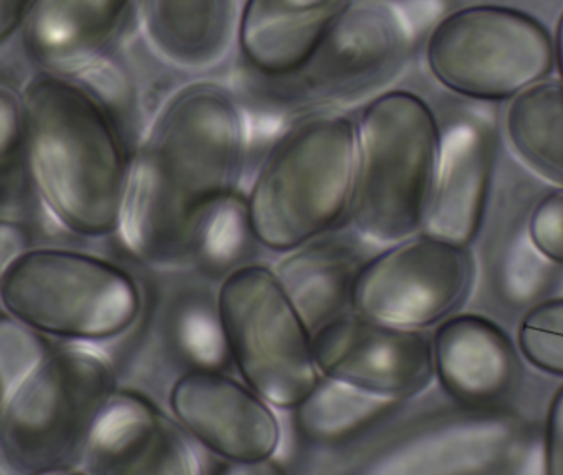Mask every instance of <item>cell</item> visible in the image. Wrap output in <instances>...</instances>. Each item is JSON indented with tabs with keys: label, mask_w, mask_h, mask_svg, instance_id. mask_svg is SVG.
I'll return each mask as SVG.
<instances>
[{
	"label": "cell",
	"mask_w": 563,
	"mask_h": 475,
	"mask_svg": "<svg viewBox=\"0 0 563 475\" xmlns=\"http://www.w3.org/2000/svg\"><path fill=\"white\" fill-rule=\"evenodd\" d=\"M250 115L232 82L197 76L156 109L134 151L120 241L157 269L192 264L217 210L242 191Z\"/></svg>",
	"instance_id": "1"
},
{
	"label": "cell",
	"mask_w": 563,
	"mask_h": 475,
	"mask_svg": "<svg viewBox=\"0 0 563 475\" xmlns=\"http://www.w3.org/2000/svg\"><path fill=\"white\" fill-rule=\"evenodd\" d=\"M25 152L45 207L80 243L120 238L136 145L75 76L29 73L21 85Z\"/></svg>",
	"instance_id": "2"
},
{
	"label": "cell",
	"mask_w": 563,
	"mask_h": 475,
	"mask_svg": "<svg viewBox=\"0 0 563 475\" xmlns=\"http://www.w3.org/2000/svg\"><path fill=\"white\" fill-rule=\"evenodd\" d=\"M451 0H354L295 71L275 78L236 75L252 114L279 124L318 111L361 108L407 75Z\"/></svg>",
	"instance_id": "3"
},
{
	"label": "cell",
	"mask_w": 563,
	"mask_h": 475,
	"mask_svg": "<svg viewBox=\"0 0 563 475\" xmlns=\"http://www.w3.org/2000/svg\"><path fill=\"white\" fill-rule=\"evenodd\" d=\"M355 164V115L318 111L283 122L245 194L260 246L282 256L347 223Z\"/></svg>",
	"instance_id": "4"
},
{
	"label": "cell",
	"mask_w": 563,
	"mask_h": 475,
	"mask_svg": "<svg viewBox=\"0 0 563 475\" xmlns=\"http://www.w3.org/2000/svg\"><path fill=\"white\" fill-rule=\"evenodd\" d=\"M118 388L120 379L107 350L57 340L8 393H2V472H78L91 431Z\"/></svg>",
	"instance_id": "5"
},
{
	"label": "cell",
	"mask_w": 563,
	"mask_h": 475,
	"mask_svg": "<svg viewBox=\"0 0 563 475\" xmlns=\"http://www.w3.org/2000/svg\"><path fill=\"white\" fill-rule=\"evenodd\" d=\"M357 164L347 224L375 246L423 230L440 155V119L410 89L358 108Z\"/></svg>",
	"instance_id": "6"
},
{
	"label": "cell",
	"mask_w": 563,
	"mask_h": 475,
	"mask_svg": "<svg viewBox=\"0 0 563 475\" xmlns=\"http://www.w3.org/2000/svg\"><path fill=\"white\" fill-rule=\"evenodd\" d=\"M0 302L2 312L51 339L104 346L136 323L143 286L128 261L41 243L2 266Z\"/></svg>",
	"instance_id": "7"
},
{
	"label": "cell",
	"mask_w": 563,
	"mask_h": 475,
	"mask_svg": "<svg viewBox=\"0 0 563 475\" xmlns=\"http://www.w3.org/2000/svg\"><path fill=\"white\" fill-rule=\"evenodd\" d=\"M128 263L143 286V309L123 336L101 346L120 386L166 405L170 386L189 369L235 372L220 322L219 280L194 266L157 269L131 257Z\"/></svg>",
	"instance_id": "8"
},
{
	"label": "cell",
	"mask_w": 563,
	"mask_h": 475,
	"mask_svg": "<svg viewBox=\"0 0 563 475\" xmlns=\"http://www.w3.org/2000/svg\"><path fill=\"white\" fill-rule=\"evenodd\" d=\"M411 399L362 474H523L543 465L542 426L519 412L463 408L440 391Z\"/></svg>",
	"instance_id": "9"
},
{
	"label": "cell",
	"mask_w": 563,
	"mask_h": 475,
	"mask_svg": "<svg viewBox=\"0 0 563 475\" xmlns=\"http://www.w3.org/2000/svg\"><path fill=\"white\" fill-rule=\"evenodd\" d=\"M217 302L236 375L278 411L298 406L322 375L311 329L273 264L256 259L230 270Z\"/></svg>",
	"instance_id": "10"
},
{
	"label": "cell",
	"mask_w": 563,
	"mask_h": 475,
	"mask_svg": "<svg viewBox=\"0 0 563 475\" xmlns=\"http://www.w3.org/2000/svg\"><path fill=\"white\" fill-rule=\"evenodd\" d=\"M423 46L431 78L471 101H510L555 73L553 35L545 23L500 3L451 10Z\"/></svg>",
	"instance_id": "11"
},
{
	"label": "cell",
	"mask_w": 563,
	"mask_h": 475,
	"mask_svg": "<svg viewBox=\"0 0 563 475\" xmlns=\"http://www.w3.org/2000/svg\"><path fill=\"white\" fill-rule=\"evenodd\" d=\"M476 283L471 246L420 231L364 261L352 286V310L390 325L428 330L460 312Z\"/></svg>",
	"instance_id": "12"
},
{
	"label": "cell",
	"mask_w": 563,
	"mask_h": 475,
	"mask_svg": "<svg viewBox=\"0 0 563 475\" xmlns=\"http://www.w3.org/2000/svg\"><path fill=\"white\" fill-rule=\"evenodd\" d=\"M434 379L451 401L476 411L519 412L533 418L537 375L509 330L483 312H456L438 323Z\"/></svg>",
	"instance_id": "13"
},
{
	"label": "cell",
	"mask_w": 563,
	"mask_h": 475,
	"mask_svg": "<svg viewBox=\"0 0 563 475\" xmlns=\"http://www.w3.org/2000/svg\"><path fill=\"white\" fill-rule=\"evenodd\" d=\"M411 399L385 398L322 376L289 409L286 472L309 475L362 474L385 432Z\"/></svg>",
	"instance_id": "14"
},
{
	"label": "cell",
	"mask_w": 563,
	"mask_h": 475,
	"mask_svg": "<svg viewBox=\"0 0 563 475\" xmlns=\"http://www.w3.org/2000/svg\"><path fill=\"white\" fill-rule=\"evenodd\" d=\"M190 438L222 465H255L278 459L283 422L275 406L235 372L194 368L170 386L166 401Z\"/></svg>",
	"instance_id": "15"
},
{
	"label": "cell",
	"mask_w": 563,
	"mask_h": 475,
	"mask_svg": "<svg viewBox=\"0 0 563 475\" xmlns=\"http://www.w3.org/2000/svg\"><path fill=\"white\" fill-rule=\"evenodd\" d=\"M312 340L321 375L362 391L415 399L434 382L428 330L390 325L349 310L322 325Z\"/></svg>",
	"instance_id": "16"
},
{
	"label": "cell",
	"mask_w": 563,
	"mask_h": 475,
	"mask_svg": "<svg viewBox=\"0 0 563 475\" xmlns=\"http://www.w3.org/2000/svg\"><path fill=\"white\" fill-rule=\"evenodd\" d=\"M547 187L496 184L476 240L477 292L486 309L506 322H519L530 307L555 296L563 284V267L550 261L530 234V213Z\"/></svg>",
	"instance_id": "17"
},
{
	"label": "cell",
	"mask_w": 563,
	"mask_h": 475,
	"mask_svg": "<svg viewBox=\"0 0 563 475\" xmlns=\"http://www.w3.org/2000/svg\"><path fill=\"white\" fill-rule=\"evenodd\" d=\"M210 461L164 402L120 386L91 431L78 472L196 475L209 472Z\"/></svg>",
	"instance_id": "18"
},
{
	"label": "cell",
	"mask_w": 563,
	"mask_h": 475,
	"mask_svg": "<svg viewBox=\"0 0 563 475\" xmlns=\"http://www.w3.org/2000/svg\"><path fill=\"white\" fill-rule=\"evenodd\" d=\"M440 129L437 177L421 231L473 246L496 188L503 129L474 111L451 112L440 119Z\"/></svg>",
	"instance_id": "19"
},
{
	"label": "cell",
	"mask_w": 563,
	"mask_h": 475,
	"mask_svg": "<svg viewBox=\"0 0 563 475\" xmlns=\"http://www.w3.org/2000/svg\"><path fill=\"white\" fill-rule=\"evenodd\" d=\"M134 32L136 0H34L2 49L18 52L14 65L25 76L35 69L78 76L121 52Z\"/></svg>",
	"instance_id": "20"
},
{
	"label": "cell",
	"mask_w": 563,
	"mask_h": 475,
	"mask_svg": "<svg viewBox=\"0 0 563 475\" xmlns=\"http://www.w3.org/2000/svg\"><path fill=\"white\" fill-rule=\"evenodd\" d=\"M354 0H242L236 75L275 78L302 65Z\"/></svg>",
	"instance_id": "21"
},
{
	"label": "cell",
	"mask_w": 563,
	"mask_h": 475,
	"mask_svg": "<svg viewBox=\"0 0 563 475\" xmlns=\"http://www.w3.org/2000/svg\"><path fill=\"white\" fill-rule=\"evenodd\" d=\"M242 0H136L141 38L187 78L209 76L233 53Z\"/></svg>",
	"instance_id": "22"
},
{
	"label": "cell",
	"mask_w": 563,
	"mask_h": 475,
	"mask_svg": "<svg viewBox=\"0 0 563 475\" xmlns=\"http://www.w3.org/2000/svg\"><path fill=\"white\" fill-rule=\"evenodd\" d=\"M374 253L375 244L345 223L298 250L282 254L273 264L312 335L352 310L355 276Z\"/></svg>",
	"instance_id": "23"
},
{
	"label": "cell",
	"mask_w": 563,
	"mask_h": 475,
	"mask_svg": "<svg viewBox=\"0 0 563 475\" xmlns=\"http://www.w3.org/2000/svg\"><path fill=\"white\" fill-rule=\"evenodd\" d=\"M503 137L520 165L550 187H563V82L549 78L507 101Z\"/></svg>",
	"instance_id": "24"
},
{
	"label": "cell",
	"mask_w": 563,
	"mask_h": 475,
	"mask_svg": "<svg viewBox=\"0 0 563 475\" xmlns=\"http://www.w3.org/2000/svg\"><path fill=\"white\" fill-rule=\"evenodd\" d=\"M263 253L266 251L250 228L245 191L242 190L217 210L190 266L220 283L235 267L262 259Z\"/></svg>",
	"instance_id": "25"
},
{
	"label": "cell",
	"mask_w": 563,
	"mask_h": 475,
	"mask_svg": "<svg viewBox=\"0 0 563 475\" xmlns=\"http://www.w3.org/2000/svg\"><path fill=\"white\" fill-rule=\"evenodd\" d=\"M516 340L533 369L563 379L562 294L530 307L517 322Z\"/></svg>",
	"instance_id": "26"
},
{
	"label": "cell",
	"mask_w": 563,
	"mask_h": 475,
	"mask_svg": "<svg viewBox=\"0 0 563 475\" xmlns=\"http://www.w3.org/2000/svg\"><path fill=\"white\" fill-rule=\"evenodd\" d=\"M57 342L9 313L2 312L0 322V368L2 393H8Z\"/></svg>",
	"instance_id": "27"
},
{
	"label": "cell",
	"mask_w": 563,
	"mask_h": 475,
	"mask_svg": "<svg viewBox=\"0 0 563 475\" xmlns=\"http://www.w3.org/2000/svg\"><path fill=\"white\" fill-rule=\"evenodd\" d=\"M533 243L553 263L563 267V187H547L530 213Z\"/></svg>",
	"instance_id": "28"
},
{
	"label": "cell",
	"mask_w": 563,
	"mask_h": 475,
	"mask_svg": "<svg viewBox=\"0 0 563 475\" xmlns=\"http://www.w3.org/2000/svg\"><path fill=\"white\" fill-rule=\"evenodd\" d=\"M543 474L563 475V383L550 395L542 422Z\"/></svg>",
	"instance_id": "29"
},
{
	"label": "cell",
	"mask_w": 563,
	"mask_h": 475,
	"mask_svg": "<svg viewBox=\"0 0 563 475\" xmlns=\"http://www.w3.org/2000/svg\"><path fill=\"white\" fill-rule=\"evenodd\" d=\"M32 3H34V0H2L0 2V13H2L0 43H2V46L11 43L14 36L18 35Z\"/></svg>",
	"instance_id": "30"
},
{
	"label": "cell",
	"mask_w": 563,
	"mask_h": 475,
	"mask_svg": "<svg viewBox=\"0 0 563 475\" xmlns=\"http://www.w3.org/2000/svg\"><path fill=\"white\" fill-rule=\"evenodd\" d=\"M553 56H555L556 78L563 82V10L556 19L555 30H553Z\"/></svg>",
	"instance_id": "31"
}]
</instances>
